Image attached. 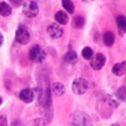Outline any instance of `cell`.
I'll return each mask as SVG.
<instances>
[{
	"label": "cell",
	"instance_id": "6da1fadb",
	"mask_svg": "<svg viewBox=\"0 0 126 126\" xmlns=\"http://www.w3.org/2000/svg\"><path fill=\"white\" fill-rule=\"evenodd\" d=\"M70 125H91V117L84 111H76L70 117Z\"/></svg>",
	"mask_w": 126,
	"mask_h": 126
},
{
	"label": "cell",
	"instance_id": "7a4b0ae2",
	"mask_svg": "<svg viewBox=\"0 0 126 126\" xmlns=\"http://www.w3.org/2000/svg\"><path fill=\"white\" fill-rule=\"evenodd\" d=\"M22 12L27 17H30L33 18L36 17L39 13V6H38V2L37 1H24L23 6H22Z\"/></svg>",
	"mask_w": 126,
	"mask_h": 126
},
{
	"label": "cell",
	"instance_id": "3957f363",
	"mask_svg": "<svg viewBox=\"0 0 126 126\" xmlns=\"http://www.w3.org/2000/svg\"><path fill=\"white\" fill-rule=\"evenodd\" d=\"M30 38H31V33L27 27L20 25L17 28L16 32H15V40H16V43H18L20 45H27L30 41Z\"/></svg>",
	"mask_w": 126,
	"mask_h": 126
},
{
	"label": "cell",
	"instance_id": "277c9868",
	"mask_svg": "<svg viewBox=\"0 0 126 126\" xmlns=\"http://www.w3.org/2000/svg\"><path fill=\"white\" fill-rule=\"evenodd\" d=\"M29 59L36 63H41L46 59V52L39 45H33L29 50Z\"/></svg>",
	"mask_w": 126,
	"mask_h": 126
},
{
	"label": "cell",
	"instance_id": "5b68a950",
	"mask_svg": "<svg viewBox=\"0 0 126 126\" xmlns=\"http://www.w3.org/2000/svg\"><path fill=\"white\" fill-rule=\"evenodd\" d=\"M71 88H72V92L77 95H83L87 92L88 90V83H87L86 79L84 78H76V79L72 81V85H71Z\"/></svg>",
	"mask_w": 126,
	"mask_h": 126
},
{
	"label": "cell",
	"instance_id": "8992f818",
	"mask_svg": "<svg viewBox=\"0 0 126 126\" xmlns=\"http://www.w3.org/2000/svg\"><path fill=\"white\" fill-rule=\"evenodd\" d=\"M107 62V57L102 53H96L90 60V65L94 70H101Z\"/></svg>",
	"mask_w": 126,
	"mask_h": 126
},
{
	"label": "cell",
	"instance_id": "52a82bcc",
	"mask_svg": "<svg viewBox=\"0 0 126 126\" xmlns=\"http://www.w3.org/2000/svg\"><path fill=\"white\" fill-rule=\"evenodd\" d=\"M47 33L50 38L53 39H59L63 36V28L57 23H52L47 28Z\"/></svg>",
	"mask_w": 126,
	"mask_h": 126
},
{
	"label": "cell",
	"instance_id": "ba28073f",
	"mask_svg": "<svg viewBox=\"0 0 126 126\" xmlns=\"http://www.w3.org/2000/svg\"><path fill=\"white\" fill-rule=\"evenodd\" d=\"M34 95H36V92L32 88H23V90L20 92L18 94V97H20L21 101H23L24 103H32L33 100H34Z\"/></svg>",
	"mask_w": 126,
	"mask_h": 126
},
{
	"label": "cell",
	"instance_id": "9c48e42d",
	"mask_svg": "<svg viewBox=\"0 0 126 126\" xmlns=\"http://www.w3.org/2000/svg\"><path fill=\"white\" fill-rule=\"evenodd\" d=\"M111 72L117 77H122V76H124V75H126V61L116 63V64L112 66Z\"/></svg>",
	"mask_w": 126,
	"mask_h": 126
},
{
	"label": "cell",
	"instance_id": "30bf717a",
	"mask_svg": "<svg viewBox=\"0 0 126 126\" xmlns=\"http://www.w3.org/2000/svg\"><path fill=\"white\" fill-rule=\"evenodd\" d=\"M116 23L118 28V32L120 36H124L126 33V17L124 15H118L116 17Z\"/></svg>",
	"mask_w": 126,
	"mask_h": 126
},
{
	"label": "cell",
	"instance_id": "8fae6325",
	"mask_svg": "<svg viewBox=\"0 0 126 126\" xmlns=\"http://www.w3.org/2000/svg\"><path fill=\"white\" fill-rule=\"evenodd\" d=\"M55 21H56L57 24H60V25H65L68 24L69 22V16H68V14L65 12H63V10H59L55 13Z\"/></svg>",
	"mask_w": 126,
	"mask_h": 126
},
{
	"label": "cell",
	"instance_id": "7c38bea8",
	"mask_svg": "<svg viewBox=\"0 0 126 126\" xmlns=\"http://www.w3.org/2000/svg\"><path fill=\"white\" fill-rule=\"evenodd\" d=\"M50 90H52V93L56 96H61L65 93V86H64L62 83H57V81L52 84Z\"/></svg>",
	"mask_w": 126,
	"mask_h": 126
},
{
	"label": "cell",
	"instance_id": "4fadbf2b",
	"mask_svg": "<svg viewBox=\"0 0 126 126\" xmlns=\"http://www.w3.org/2000/svg\"><path fill=\"white\" fill-rule=\"evenodd\" d=\"M103 102L106 103L108 107L113 108V109H116V108L119 107V101H118V99H117L116 96H113V95H106L103 97Z\"/></svg>",
	"mask_w": 126,
	"mask_h": 126
},
{
	"label": "cell",
	"instance_id": "5bb4252c",
	"mask_svg": "<svg viewBox=\"0 0 126 126\" xmlns=\"http://www.w3.org/2000/svg\"><path fill=\"white\" fill-rule=\"evenodd\" d=\"M103 44L107 47H111L115 44V34L111 31H106L103 33Z\"/></svg>",
	"mask_w": 126,
	"mask_h": 126
},
{
	"label": "cell",
	"instance_id": "9a60e30c",
	"mask_svg": "<svg viewBox=\"0 0 126 126\" xmlns=\"http://www.w3.org/2000/svg\"><path fill=\"white\" fill-rule=\"evenodd\" d=\"M12 8L13 7L10 6L9 3H7L6 1H1V3H0V14H1V16L8 17L12 14Z\"/></svg>",
	"mask_w": 126,
	"mask_h": 126
},
{
	"label": "cell",
	"instance_id": "2e32d148",
	"mask_svg": "<svg viewBox=\"0 0 126 126\" xmlns=\"http://www.w3.org/2000/svg\"><path fill=\"white\" fill-rule=\"evenodd\" d=\"M77 59H78V55L73 49H69L63 56V61L65 63H73L77 61Z\"/></svg>",
	"mask_w": 126,
	"mask_h": 126
},
{
	"label": "cell",
	"instance_id": "e0dca14e",
	"mask_svg": "<svg viewBox=\"0 0 126 126\" xmlns=\"http://www.w3.org/2000/svg\"><path fill=\"white\" fill-rule=\"evenodd\" d=\"M62 6H63V8L65 9L66 13H69V14L75 13V3H73L71 0H63Z\"/></svg>",
	"mask_w": 126,
	"mask_h": 126
},
{
	"label": "cell",
	"instance_id": "ac0fdd59",
	"mask_svg": "<svg viewBox=\"0 0 126 126\" xmlns=\"http://www.w3.org/2000/svg\"><path fill=\"white\" fill-rule=\"evenodd\" d=\"M73 25L77 29H81L85 25V18H84L81 15H77V16L73 17Z\"/></svg>",
	"mask_w": 126,
	"mask_h": 126
},
{
	"label": "cell",
	"instance_id": "d6986e66",
	"mask_svg": "<svg viewBox=\"0 0 126 126\" xmlns=\"http://www.w3.org/2000/svg\"><path fill=\"white\" fill-rule=\"evenodd\" d=\"M116 97L122 102H126V87L122 86L119 87L116 92Z\"/></svg>",
	"mask_w": 126,
	"mask_h": 126
},
{
	"label": "cell",
	"instance_id": "ffe728a7",
	"mask_svg": "<svg viewBox=\"0 0 126 126\" xmlns=\"http://www.w3.org/2000/svg\"><path fill=\"white\" fill-rule=\"evenodd\" d=\"M94 55V52L91 47H84L83 50H81V56L85 59V60H88L90 61Z\"/></svg>",
	"mask_w": 126,
	"mask_h": 126
},
{
	"label": "cell",
	"instance_id": "44dd1931",
	"mask_svg": "<svg viewBox=\"0 0 126 126\" xmlns=\"http://www.w3.org/2000/svg\"><path fill=\"white\" fill-rule=\"evenodd\" d=\"M23 3H24V1H15V0H12L9 2V5H13V6H15V7H20L21 5L23 6Z\"/></svg>",
	"mask_w": 126,
	"mask_h": 126
},
{
	"label": "cell",
	"instance_id": "7402d4cb",
	"mask_svg": "<svg viewBox=\"0 0 126 126\" xmlns=\"http://www.w3.org/2000/svg\"><path fill=\"white\" fill-rule=\"evenodd\" d=\"M1 126H6L7 125V120H6V116H3V115H1Z\"/></svg>",
	"mask_w": 126,
	"mask_h": 126
},
{
	"label": "cell",
	"instance_id": "603a6c76",
	"mask_svg": "<svg viewBox=\"0 0 126 126\" xmlns=\"http://www.w3.org/2000/svg\"><path fill=\"white\" fill-rule=\"evenodd\" d=\"M3 44V36L2 33H0V45H2Z\"/></svg>",
	"mask_w": 126,
	"mask_h": 126
},
{
	"label": "cell",
	"instance_id": "cb8c5ba5",
	"mask_svg": "<svg viewBox=\"0 0 126 126\" xmlns=\"http://www.w3.org/2000/svg\"><path fill=\"white\" fill-rule=\"evenodd\" d=\"M12 125H13V126H15V125H21V122H16V120H15V122H13V123H12Z\"/></svg>",
	"mask_w": 126,
	"mask_h": 126
}]
</instances>
